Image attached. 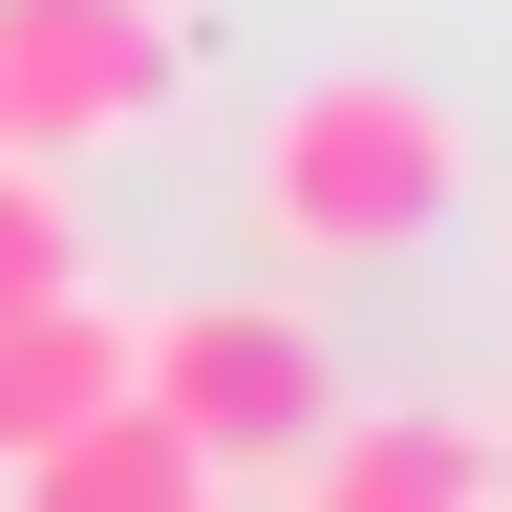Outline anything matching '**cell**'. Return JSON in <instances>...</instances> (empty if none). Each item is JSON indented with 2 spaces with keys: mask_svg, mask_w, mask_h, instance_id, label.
I'll list each match as a JSON object with an SVG mask.
<instances>
[{
  "mask_svg": "<svg viewBox=\"0 0 512 512\" xmlns=\"http://www.w3.org/2000/svg\"><path fill=\"white\" fill-rule=\"evenodd\" d=\"M470 171H491V128L448 86H406V64H299L256 107V150H235V214H256L278 278H384V256H427L470 214Z\"/></svg>",
  "mask_w": 512,
  "mask_h": 512,
  "instance_id": "1",
  "label": "cell"
},
{
  "mask_svg": "<svg viewBox=\"0 0 512 512\" xmlns=\"http://www.w3.org/2000/svg\"><path fill=\"white\" fill-rule=\"evenodd\" d=\"M128 406H150L192 470H299L320 406H342V342L299 320V278H235V299L128 320Z\"/></svg>",
  "mask_w": 512,
  "mask_h": 512,
  "instance_id": "2",
  "label": "cell"
},
{
  "mask_svg": "<svg viewBox=\"0 0 512 512\" xmlns=\"http://www.w3.org/2000/svg\"><path fill=\"white\" fill-rule=\"evenodd\" d=\"M171 64H192V0H0V150L22 171L128 150L171 128Z\"/></svg>",
  "mask_w": 512,
  "mask_h": 512,
  "instance_id": "3",
  "label": "cell"
},
{
  "mask_svg": "<svg viewBox=\"0 0 512 512\" xmlns=\"http://www.w3.org/2000/svg\"><path fill=\"white\" fill-rule=\"evenodd\" d=\"M278 512H512V448H491V406H320Z\"/></svg>",
  "mask_w": 512,
  "mask_h": 512,
  "instance_id": "4",
  "label": "cell"
},
{
  "mask_svg": "<svg viewBox=\"0 0 512 512\" xmlns=\"http://www.w3.org/2000/svg\"><path fill=\"white\" fill-rule=\"evenodd\" d=\"M107 384H128V320H107L86 278H43V299H0V470H22L43 427H86Z\"/></svg>",
  "mask_w": 512,
  "mask_h": 512,
  "instance_id": "5",
  "label": "cell"
},
{
  "mask_svg": "<svg viewBox=\"0 0 512 512\" xmlns=\"http://www.w3.org/2000/svg\"><path fill=\"white\" fill-rule=\"evenodd\" d=\"M192 491H214V470H192V448L128 406V384H107L86 427H43L22 470H0V512H192Z\"/></svg>",
  "mask_w": 512,
  "mask_h": 512,
  "instance_id": "6",
  "label": "cell"
},
{
  "mask_svg": "<svg viewBox=\"0 0 512 512\" xmlns=\"http://www.w3.org/2000/svg\"><path fill=\"white\" fill-rule=\"evenodd\" d=\"M43 278H86V235H64V171L0 150V299H43Z\"/></svg>",
  "mask_w": 512,
  "mask_h": 512,
  "instance_id": "7",
  "label": "cell"
},
{
  "mask_svg": "<svg viewBox=\"0 0 512 512\" xmlns=\"http://www.w3.org/2000/svg\"><path fill=\"white\" fill-rule=\"evenodd\" d=\"M192 512H278V491H256V470H214V491H192Z\"/></svg>",
  "mask_w": 512,
  "mask_h": 512,
  "instance_id": "8",
  "label": "cell"
}]
</instances>
